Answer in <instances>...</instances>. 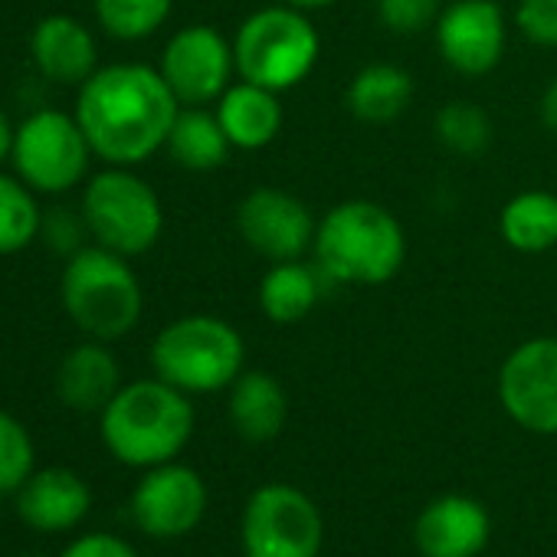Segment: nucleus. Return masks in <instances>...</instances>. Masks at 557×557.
<instances>
[{
	"instance_id": "obj_1",
	"label": "nucleus",
	"mask_w": 557,
	"mask_h": 557,
	"mask_svg": "<svg viewBox=\"0 0 557 557\" xmlns=\"http://www.w3.org/2000/svg\"><path fill=\"white\" fill-rule=\"evenodd\" d=\"M181 112L161 70L145 63L99 66L76 92V119L106 164L135 168L168 145Z\"/></svg>"
},
{
	"instance_id": "obj_2",
	"label": "nucleus",
	"mask_w": 557,
	"mask_h": 557,
	"mask_svg": "<svg viewBox=\"0 0 557 557\" xmlns=\"http://www.w3.org/2000/svg\"><path fill=\"white\" fill-rule=\"evenodd\" d=\"M99 433L106 449L132 469L174 462L194 436L190 394L161 377L122 384L99 413Z\"/></svg>"
},
{
	"instance_id": "obj_3",
	"label": "nucleus",
	"mask_w": 557,
	"mask_h": 557,
	"mask_svg": "<svg viewBox=\"0 0 557 557\" xmlns=\"http://www.w3.org/2000/svg\"><path fill=\"white\" fill-rule=\"evenodd\" d=\"M319 272L342 286H384L407 259L400 220L374 200L332 207L315 230Z\"/></svg>"
},
{
	"instance_id": "obj_4",
	"label": "nucleus",
	"mask_w": 557,
	"mask_h": 557,
	"mask_svg": "<svg viewBox=\"0 0 557 557\" xmlns=\"http://www.w3.org/2000/svg\"><path fill=\"white\" fill-rule=\"evenodd\" d=\"M60 299L73 325L96 342H119L138 322L145 293L128 256L106 246H83L66 259L60 275Z\"/></svg>"
},
{
	"instance_id": "obj_5",
	"label": "nucleus",
	"mask_w": 557,
	"mask_h": 557,
	"mask_svg": "<svg viewBox=\"0 0 557 557\" xmlns=\"http://www.w3.org/2000/svg\"><path fill=\"white\" fill-rule=\"evenodd\" d=\"M319 53L322 40L309 14L286 4L252 11L233 34L236 76L272 92H286L309 79Z\"/></svg>"
},
{
	"instance_id": "obj_6",
	"label": "nucleus",
	"mask_w": 557,
	"mask_h": 557,
	"mask_svg": "<svg viewBox=\"0 0 557 557\" xmlns=\"http://www.w3.org/2000/svg\"><path fill=\"white\" fill-rule=\"evenodd\" d=\"M243 335L216 315H181L164 325L151 345L154 377L184 394L230 391V384L243 374Z\"/></svg>"
},
{
	"instance_id": "obj_7",
	"label": "nucleus",
	"mask_w": 557,
	"mask_h": 557,
	"mask_svg": "<svg viewBox=\"0 0 557 557\" xmlns=\"http://www.w3.org/2000/svg\"><path fill=\"white\" fill-rule=\"evenodd\" d=\"M79 213L99 246L128 259L148 252L164 230V207L154 187L119 164H106L86 177Z\"/></svg>"
},
{
	"instance_id": "obj_8",
	"label": "nucleus",
	"mask_w": 557,
	"mask_h": 557,
	"mask_svg": "<svg viewBox=\"0 0 557 557\" xmlns=\"http://www.w3.org/2000/svg\"><path fill=\"white\" fill-rule=\"evenodd\" d=\"M92 158L96 151L79 119L63 109H37L14 132L11 168L37 194L57 197L79 187Z\"/></svg>"
},
{
	"instance_id": "obj_9",
	"label": "nucleus",
	"mask_w": 557,
	"mask_h": 557,
	"mask_svg": "<svg viewBox=\"0 0 557 557\" xmlns=\"http://www.w3.org/2000/svg\"><path fill=\"white\" fill-rule=\"evenodd\" d=\"M239 537L246 557H319L325 521L302 488L269 482L249 495Z\"/></svg>"
},
{
	"instance_id": "obj_10",
	"label": "nucleus",
	"mask_w": 557,
	"mask_h": 557,
	"mask_svg": "<svg viewBox=\"0 0 557 557\" xmlns=\"http://www.w3.org/2000/svg\"><path fill=\"white\" fill-rule=\"evenodd\" d=\"M158 70L181 106H210L233 83V40L216 27L190 24L164 44Z\"/></svg>"
},
{
	"instance_id": "obj_11",
	"label": "nucleus",
	"mask_w": 557,
	"mask_h": 557,
	"mask_svg": "<svg viewBox=\"0 0 557 557\" xmlns=\"http://www.w3.org/2000/svg\"><path fill=\"white\" fill-rule=\"evenodd\" d=\"M498 400L528 433H557V338H531L505 358Z\"/></svg>"
},
{
	"instance_id": "obj_12",
	"label": "nucleus",
	"mask_w": 557,
	"mask_h": 557,
	"mask_svg": "<svg viewBox=\"0 0 557 557\" xmlns=\"http://www.w3.org/2000/svg\"><path fill=\"white\" fill-rule=\"evenodd\" d=\"M236 230L243 243L262 259H299L315 243L312 210L283 187H252L236 207Z\"/></svg>"
},
{
	"instance_id": "obj_13",
	"label": "nucleus",
	"mask_w": 557,
	"mask_h": 557,
	"mask_svg": "<svg viewBox=\"0 0 557 557\" xmlns=\"http://www.w3.org/2000/svg\"><path fill=\"white\" fill-rule=\"evenodd\" d=\"M207 511V485L200 472L181 462H161L145 469L132 492V518L148 537H181L200 524Z\"/></svg>"
},
{
	"instance_id": "obj_14",
	"label": "nucleus",
	"mask_w": 557,
	"mask_h": 557,
	"mask_svg": "<svg viewBox=\"0 0 557 557\" xmlns=\"http://www.w3.org/2000/svg\"><path fill=\"white\" fill-rule=\"evenodd\" d=\"M508 27L495 0H453L436 17V50L462 76H485L505 53Z\"/></svg>"
},
{
	"instance_id": "obj_15",
	"label": "nucleus",
	"mask_w": 557,
	"mask_h": 557,
	"mask_svg": "<svg viewBox=\"0 0 557 557\" xmlns=\"http://www.w3.org/2000/svg\"><path fill=\"white\" fill-rule=\"evenodd\" d=\"M488 534L492 518L485 505L469 495H443L430 502L413 524V541L423 557H479Z\"/></svg>"
},
{
	"instance_id": "obj_16",
	"label": "nucleus",
	"mask_w": 557,
	"mask_h": 557,
	"mask_svg": "<svg viewBox=\"0 0 557 557\" xmlns=\"http://www.w3.org/2000/svg\"><path fill=\"white\" fill-rule=\"evenodd\" d=\"M92 508L89 482L63 466L34 469V475L17 488V515L27 528L44 534H60L76 528Z\"/></svg>"
},
{
	"instance_id": "obj_17",
	"label": "nucleus",
	"mask_w": 557,
	"mask_h": 557,
	"mask_svg": "<svg viewBox=\"0 0 557 557\" xmlns=\"http://www.w3.org/2000/svg\"><path fill=\"white\" fill-rule=\"evenodd\" d=\"M30 57L40 76L57 86L79 89L99 70V44L92 30L70 14H50L34 27Z\"/></svg>"
},
{
	"instance_id": "obj_18",
	"label": "nucleus",
	"mask_w": 557,
	"mask_h": 557,
	"mask_svg": "<svg viewBox=\"0 0 557 557\" xmlns=\"http://www.w3.org/2000/svg\"><path fill=\"white\" fill-rule=\"evenodd\" d=\"M122 387V368L106 342H86L63 355L57 371V394L70 410L102 413Z\"/></svg>"
},
{
	"instance_id": "obj_19",
	"label": "nucleus",
	"mask_w": 557,
	"mask_h": 557,
	"mask_svg": "<svg viewBox=\"0 0 557 557\" xmlns=\"http://www.w3.org/2000/svg\"><path fill=\"white\" fill-rule=\"evenodd\" d=\"M216 119L239 151H259L275 141L278 128H283V102L278 92L262 89L256 83H230V89L216 99Z\"/></svg>"
},
{
	"instance_id": "obj_20",
	"label": "nucleus",
	"mask_w": 557,
	"mask_h": 557,
	"mask_svg": "<svg viewBox=\"0 0 557 557\" xmlns=\"http://www.w3.org/2000/svg\"><path fill=\"white\" fill-rule=\"evenodd\" d=\"M230 423L246 443H269L286 430L289 394L265 371H243L230 384Z\"/></svg>"
},
{
	"instance_id": "obj_21",
	"label": "nucleus",
	"mask_w": 557,
	"mask_h": 557,
	"mask_svg": "<svg viewBox=\"0 0 557 557\" xmlns=\"http://www.w3.org/2000/svg\"><path fill=\"white\" fill-rule=\"evenodd\" d=\"M322 272L299 259L272 262L259 283V309L272 325H296L309 319L322 296Z\"/></svg>"
},
{
	"instance_id": "obj_22",
	"label": "nucleus",
	"mask_w": 557,
	"mask_h": 557,
	"mask_svg": "<svg viewBox=\"0 0 557 557\" xmlns=\"http://www.w3.org/2000/svg\"><path fill=\"white\" fill-rule=\"evenodd\" d=\"M413 102V76L394 63H371L355 73L348 86V109L358 122L387 125Z\"/></svg>"
},
{
	"instance_id": "obj_23",
	"label": "nucleus",
	"mask_w": 557,
	"mask_h": 557,
	"mask_svg": "<svg viewBox=\"0 0 557 557\" xmlns=\"http://www.w3.org/2000/svg\"><path fill=\"white\" fill-rule=\"evenodd\" d=\"M164 148L174 164H181L184 171H197V174L223 168V161L233 151L216 112L203 106H181Z\"/></svg>"
},
{
	"instance_id": "obj_24",
	"label": "nucleus",
	"mask_w": 557,
	"mask_h": 557,
	"mask_svg": "<svg viewBox=\"0 0 557 557\" xmlns=\"http://www.w3.org/2000/svg\"><path fill=\"white\" fill-rule=\"evenodd\" d=\"M502 239L518 252H544L557 246V194L524 190L515 194L498 216Z\"/></svg>"
},
{
	"instance_id": "obj_25",
	"label": "nucleus",
	"mask_w": 557,
	"mask_h": 557,
	"mask_svg": "<svg viewBox=\"0 0 557 557\" xmlns=\"http://www.w3.org/2000/svg\"><path fill=\"white\" fill-rule=\"evenodd\" d=\"M40 194L17 174L0 171V256H14L34 246L44 233Z\"/></svg>"
},
{
	"instance_id": "obj_26",
	"label": "nucleus",
	"mask_w": 557,
	"mask_h": 557,
	"mask_svg": "<svg viewBox=\"0 0 557 557\" xmlns=\"http://www.w3.org/2000/svg\"><path fill=\"white\" fill-rule=\"evenodd\" d=\"M99 27L122 40V44H138L158 34L168 17L174 0H92Z\"/></svg>"
},
{
	"instance_id": "obj_27",
	"label": "nucleus",
	"mask_w": 557,
	"mask_h": 557,
	"mask_svg": "<svg viewBox=\"0 0 557 557\" xmlns=\"http://www.w3.org/2000/svg\"><path fill=\"white\" fill-rule=\"evenodd\" d=\"M436 138L456 154L479 158L492 141V119L475 102H449L436 112Z\"/></svg>"
},
{
	"instance_id": "obj_28",
	"label": "nucleus",
	"mask_w": 557,
	"mask_h": 557,
	"mask_svg": "<svg viewBox=\"0 0 557 557\" xmlns=\"http://www.w3.org/2000/svg\"><path fill=\"white\" fill-rule=\"evenodd\" d=\"M37 449L30 430L8 410H0V495H17L34 475Z\"/></svg>"
},
{
	"instance_id": "obj_29",
	"label": "nucleus",
	"mask_w": 557,
	"mask_h": 557,
	"mask_svg": "<svg viewBox=\"0 0 557 557\" xmlns=\"http://www.w3.org/2000/svg\"><path fill=\"white\" fill-rule=\"evenodd\" d=\"M377 17L391 34L410 37L436 24L440 0H377Z\"/></svg>"
},
{
	"instance_id": "obj_30",
	"label": "nucleus",
	"mask_w": 557,
	"mask_h": 557,
	"mask_svg": "<svg viewBox=\"0 0 557 557\" xmlns=\"http://www.w3.org/2000/svg\"><path fill=\"white\" fill-rule=\"evenodd\" d=\"M515 27L537 47H557V0H518Z\"/></svg>"
},
{
	"instance_id": "obj_31",
	"label": "nucleus",
	"mask_w": 557,
	"mask_h": 557,
	"mask_svg": "<svg viewBox=\"0 0 557 557\" xmlns=\"http://www.w3.org/2000/svg\"><path fill=\"white\" fill-rule=\"evenodd\" d=\"M60 557H141V554L128 541H122L119 534L92 531V534H83V537L70 541V547Z\"/></svg>"
},
{
	"instance_id": "obj_32",
	"label": "nucleus",
	"mask_w": 557,
	"mask_h": 557,
	"mask_svg": "<svg viewBox=\"0 0 557 557\" xmlns=\"http://www.w3.org/2000/svg\"><path fill=\"white\" fill-rule=\"evenodd\" d=\"M44 233L50 236V243H53L60 252L73 256L76 249H83V236H86L89 230H86L83 213H79V216H70V210H53V216H44Z\"/></svg>"
},
{
	"instance_id": "obj_33",
	"label": "nucleus",
	"mask_w": 557,
	"mask_h": 557,
	"mask_svg": "<svg viewBox=\"0 0 557 557\" xmlns=\"http://www.w3.org/2000/svg\"><path fill=\"white\" fill-rule=\"evenodd\" d=\"M541 122H544L547 132L557 135V79H550L544 96H541Z\"/></svg>"
},
{
	"instance_id": "obj_34",
	"label": "nucleus",
	"mask_w": 557,
	"mask_h": 557,
	"mask_svg": "<svg viewBox=\"0 0 557 557\" xmlns=\"http://www.w3.org/2000/svg\"><path fill=\"white\" fill-rule=\"evenodd\" d=\"M14 122L8 119V112L0 109V168L11 164V148H14Z\"/></svg>"
},
{
	"instance_id": "obj_35",
	"label": "nucleus",
	"mask_w": 557,
	"mask_h": 557,
	"mask_svg": "<svg viewBox=\"0 0 557 557\" xmlns=\"http://www.w3.org/2000/svg\"><path fill=\"white\" fill-rule=\"evenodd\" d=\"M278 4H286V8H296L302 14H312V11H325V8H335L338 0H278Z\"/></svg>"
},
{
	"instance_id": "obj_36",
	"label": "nucleus",
	"mask_w": 557,
	"mask_h": 557,
	"mask_svg": "<svg viewBox=\"0 0 557 557\" xmlns=\"http://www.w3.org/2000/svg\"><path fill=\"white\" fill-rule=\"evenodd\" d=\"M27 557H44V554H27Z\"/></svg>"
}]
</instances>
